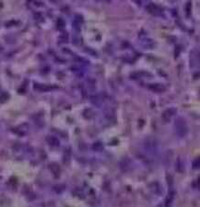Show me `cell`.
<instances>
[{"mask_svg": "<svg viewBox=\"0 0 200 207\" xmlns=\"http://www.w3.org/2000/svg\"><path fill=\"white\" fill-rule=\"evenodd\" d=\"M175 125H176L177 133L181 136H185L186 135V132H187V127H186V124L185 123V121L182 120V119L177 120L176 123H175Z\"/></svg>", "mask_w": 200, "mask_h": 207, "instance_id": "1", "label": "cell"}]
</instances>
